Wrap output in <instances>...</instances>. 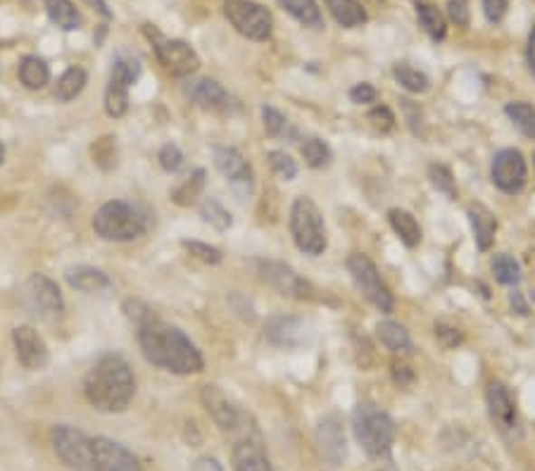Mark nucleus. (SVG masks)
Returning <instances> with one entry per match:
<instances>
[{
	"label": "nucleus",
	"mask_w": 535,
	"mask_h": 471,
	"mask_svg": "<svg viewBox=\"0 0 535 471\" xmlns=\"http://www.w3.org/2000/svg\"><path fill=\"white\" fill-rule=\"evenodd\" d=\"M136 329H139L140 352L153 367L177 376H191L203 371V355L181 329L159 322L155 314Z\"/></svg>",
	"instance_id": "f257e3e1"
},
{
	"label": "nucleus",
	"mask_w": 535,
	"mask_h": 471,
	"mask_svg": "<svg viewBox=\"0 0 535 471\" xmlns=\"http://www.w3.org/2000/svg\"><path fill=\"white\" fill-rule=\"evenodd\" d=\"M83 395L98 412H124L136 395V376L127 360L117 352L102 355L83 379Z\"/></svg>",
	"instance_id": "f03ea898"
},
{
	"label": "nucleus",
	"mask_w": 535,
	"mask_h": 471,
	"mask_svg": "<svg viewBox=\"0 0 535 471\" xmlns=\"http://www.w3.org/2000/svg\"><path fill=\"white\" fill-rule=\"evenodd\" d=\"M352 431H355L357 443L374 462H378V465L393 462L390 450L396 443V424H393L388 412H383L381 408L371 405V402L357 405L355 412H352Z\"/></svg>",
	"instance_id": "7ed1b4c3"
},
{
	"label": "nucleus",
	"mask_w": 535,
	"mask_h": 471,
	"mask_svg": "<svg viewBox=\"0 0 535 471\" xmlns=\"http://www.w3.org/2000/svg\"><path fill=\"white\" fill-rule=\"evenodd\" d=\"M146 215L134 205L124 203V200H110L93 215V231H96V236H100L102 241H134V238L146 234Z\"/></svg>",
	"instance_id": "20e7f679"
},
{
	"label": "nucleus",
	"mask_w": 535,
	"mask_h": 471,
	"mask_svg": "<svg viewBox=\"0 0 535 471\" xmlns=\"http://www.w3.org/2000/svg\"><path fill=\"white\" fill-rule=\"evenodd\" d=\"M291 236L305 255L319 257L326 250L324 216L310 197H295L291 207Z\"/></svg>",
	"instance_id": "39448f33"
},
{
	"label": "nucleus",
	"mask_w": 535,
	"mask_h": 471,
	"mask_svg": "<svg viewBox=\"0 0 535 471\" xmlns=\"http://www.w3.org/2000/svg\"><path fill=\"white\" fill-rule=\"evenodd\" d=\"M22 305L45 324H55L64 314V298L58 284L45 274H32L22 286Z\"/></svg>",
	"instance_id": "423d86ee"
},
{
	"label": "nucleus",
	"mask_w": 535,
	"mask_h": 471,
	"mask_svg": "<svg viewBox=\"0 0 535 471\" xmlns=\"http://www.w3.org/2000/svg\"><path fill=\"white\" fill-rule=\"evenodd\" d=\"M53 450L62 459L64 466L72 471H96V450H93V438L83 431L67 424L53 428L51 433Z\"/></svg>",
	"instance_id": "0eeeda50"
},
{
	"label": "nucleus",
	"mask_w": 535,
	"mask_h": 471,
	"mask_svg": "<svg viewBox=\"0 0 535 471\" xmlns=\"http://www.w3.org/2000/svg\"><path fill=\"white\" fill-rule=\"evenodd\" d=\"M143 34L153 43V51L158 55L159 64L167 72H172L174 77H188L193 72H198L200 58L198 53L193 51L191 43H186L181 39H167L165 34L150 24L143 26Z\"/></svg>",
	"instance_id": "6e6552de"
},
{
	"label": "nucleus",
	"mask_w": 535,
	"mask_h": 471,
	"mask_svg": "<svg viewBox=\"0 0 535 471\" xmlns=\"http://www.w3.org/2000/svg\"><path fill=\"white\" fill-rule=\"evenodd\" d=\"M224 14L231 26L250 41H267L274 29L272 13L255 0H226Z\"/></svg>",
	"instance_id": "1a4fd4ad"
},
{
	"label": "nucleus",
	"mask_w": 535,
	"mask_h": 471,
	"mask_svg": "<svg viewBox=\"0 0 535 471\" xmlns=\"http://www.w3.org/2000/svg\"><path fill=\"white\" fill-rule=\"evenodd\" d=\"M348 272H350L352 281H355L357 291L369 300L371 305L386 314L393 312L396 300H393V293L388 291V286L383 284L377 264L369 257L362 255V253H352L348 257Z\"/></svg>",
	"instance_id": "9d476101"
},
{
	"label": "nucleus",
	"mask_w": 535,
	"mask_h": 471,
	"mask_svg": "<svg viewBox=\"0 0 535 471\" xmlns=\"http://www.w3.org/2000/svg\"><path fill=\"white\" fill-rule=\"evenodd\" d=\"M485 405H488V414L495 428L502 433L504 438H519L521 436V427H519V409L511 398L510 389L502 381H491L488 390H485Z\"/></svg>",
	"instance_id": "9b49d317"
},
{
	"label": "nucleus",
	"mask_w": 535,
	"mask_h": 471,
	"mask_svg": "<svg viewBox=\"0 0 535 471\" xmlns=\"http://www.w3.org/2000/svg\"><path fill=\"white\" fill-rule=\"evenodd\" d=\"M491 178L492 184L500 188L502 193H519L526 186V178H529V167H526V159L523 155L516 150V148H504L500 153H495L491 167Z\"/></svg>",
	"instance_id": "f8f14e48"
},
{
	"label": "nucleus",
	"mask_w": 535,
	"mask_h": 471,
	"mask_svg": "<svg viewBox=\"0 0 535 471\" xmlns=\"http://www.w3.org/2000/svg\"><path fill=\"white\" fill-rule=\"evenodd\" d=\"M212 155H215V167L226 177V181L236 191V196L245 200L253 193V184H255L253 167L248 165V159L243 158L236 148L229 146H217Z\"/></svg>",
	"instance_id": "ddd939ff"
},
{
	"label": "nucleus",
	"mask_w": 535,
	"mask_h": 471,
	"mask_svg": "<svg viewBox=\"0 0 535 471\" xmlns=\"http://www.w3.org/2000/svg\"><path fill=\"white\" fill-rule=\"evenodd\" d=\"M317 447L326 465L336 469L348 457V440H345L343 421L338 414H326L317 427Z\"/></svg>",
	"instance_id": "4468645a"
},
{
	"label": "nucleus",
	"mask_w": 535,
	"mask_h": 471,
	"mask_svg": "<svg viewBox=\"0 0 535 471\" xmlns=\"http://www.w3.org/2000/svg\"><path fill=\"white\" fill-rule=\"evenodd\" d=\"M260 274L262 279L267 281L269 286L274 288V291H279L281 295H286V298H312V286H310V281L302 279L295 269H291L288 264H283V262H262Z\"/></svg>",
	"instance_id": "2eb2a0df"
},
{
	"label": "nucleus",
	"mask_w": 535,
	"mask_h": 471,
	"mask_svg": "<svg viewBox=\"0 0 535 471\" xmlns=\"http://www.w3.org/2000/svg\"><path fill=\"white\" fill-rule=\"evenodd\" d=\"M264 336L281 348H302L312 341V329L305 319L276 314L264 326Z\"/></svg>",
	"instance_id": "dca6fc26"
},
{
	"label": "nucleus",
	"mask_w": 535,
	"mask_h": 471,
	"mask_svg": "<svg viewBox=\"0 0 535 471\" xmlns=\"http://www.w3.org/2000/svg\"><path fill=\"white\" fill-rule=\"evenodd\" d=\"M13 343H14V352H17V360L24 370L39 371L43 370L51 355H48V345L41 338V333L33 329V326H17L13 332Z\"/></svg>",
	"instance_id": "f3484780"
},
{
	"label": "nucleus",
	"mask_w": 535,
	"mask_h": 471,
	"mask_svg": "<svg viewBox=\"0 0 535 471\" xmlns=\"http://www.w3.org/2000/svg\"><path fill=\"white\" fill-rule=\"evenodd\" d=\"M93 450H96V471H143L140 459L117 440L98 436L93 438Z\"/></svg>",
	"instance_id": "a211bd4d"
},
{
	"label": "nucleus",
	"mask_w": 535,
	"mask_h": 471,
	"mask_svg": "<svg viewBox=\"0 0 535 471\" xmlns=\"http://www.w3.org/2000/svg\"><path fill=\"white\" fill-rule=\"evenodd\" d=\"M200 400H203L207 414H210L212 419H215V424H217L222 431L231 433L236 431V428H241V412H238V408H234V402H231L217 386H205V389L200 390Z\"/></svg>",
	"instance_id": "6ab92c4d"
},
{
	"label": "nucleus",
	"mask_w": 535,
	"mask_h": 471,
	"mask_svg": "<svg viewBox=\"0 0 535 471\" xmlns=\"http://www.w3.org/2000/svg\"><path fill=\"white\" fill-rule=\"evenodd\" d=\"M188 98H191L200 110L205 112H226L231 108L229 91L224 89L222 83L215 79H198L191 82V86L186 89Z\"/></svg>",
	"instance_id": "aec40b11"
},
{
	"label": "nucleus",
	"mask_w": 535,
	"mask_h": 471,
	"mask_svg": "<svg viewBox=\"0 0 535 471\" xmlns=\"http://www.w3.org/2000/svg\"><path fill=\"white\" fill-rule=\"evenodd\" d=\"M231 465L234 471H274L269 462L267 452L257 438H241L231 452Z\"/></svg>",
	"instance_id": "412c9836"
},
{
	"label": "nucleus",
	"mask_w": 535,
	"mask_h": 471,
	"mask_svg": "<svg viewBox=\"0 0 535 471\" xmlns=\"http://www.w3.org/2000/svg\"><path fill=\"white\" fill-rule=\"evenodd\" d=\"M64 279L74 291H81V293H100L110 288V276L102 269L89 267V264L70 267L64 272Z\"/></svg>",
	"instance_id": "4be33fe9"
},
{
	"label": "nucleus",
	"mask_w": 535,
	"mask_h": 471,
	"mask_svg": "<svg viewBox=\"0 0 535 471\" xmlns=\"http://www.w3.org/2000/svg\"><path fill=\"white\" fill-rule=\"evenodd\" d=\"M469 222H472L473 229V241H476L478 250H491V245L495 243V231H497V219L485 205H472L469 210Z\"/></svg>",
	"instance_id": "5701e85b"
},
{
	"label": "nucleus",
	"mask_w": 535,
	"mask_h": 471,
	"mask_svg": "<svg viewBox=\"0 0 535 471\" xmlns=\"http://www.w3.org/2000/svg\"><path fill=\"white\" fill-rule=\"evenodd\" d=\"M324 3L333 20L345 29H355V26L367 24V20H369V14H367L359 0H324Z\"/></svg>",
	"instance_id": "b1692460"
},
{
	"label": "nucleus",
	"mask_w": 535,
	"mask_h": 471,
	"mask_svg": "<svg viewBox=\"0 0 535 471\" xmlns=\"http://www.w3.org/2000/svg\"><path fill=\"white\" fill-rule=\"evenodd\" d=\"M43 7L53 24L60 26L62 32H77V29H81L83 17L72 0H43Z\"/></svg>",
	"instance_id": "393cba45"
},
{
	"label": "nucleus",
	"mask_w": 535,
	"mask_h": 471,
	"mask_svg": "<svg viewBox=\"0 0 535 471\" xmlns=\"http://www.w3.org/2000/svg\"><path fill=\"white\" fill-rule=\"evenodd\" d=\"M416 7V20L424 26V32L431 36V39L438 43L447 36V24H445V14L440 13V7L435 3H428V0H415Z\"/></svg>",
	"instance_id": "a878e982"
},
{
	"label": "nucleus",
	"mask_w": 535,
	"mask_h": 471,
	"mask_svg": "<svg viewBox=\"0 0 535 471\" xmlns=\"http://www.w3.org/2000/svg\"><path fill=\"white\" fill-rule=\"evenodd\" d=\"M388 222L393 226L397 236H400V241L407 245V248H416L421 243V226L416 222V216L412 212L402 210V207H393L388 212Z\"/></svg>",
	"instance_id": "bb28decb"
},
{
	"label": "nucleus",
	"mask_w": 535,
	"mask_h": 471,
	"mask_svg": "<svg viewBox=\"0 0 535 471\" xmlns=\"http://www.w3.org/2000/svg\"><path fill=\"white\" fill-rule=\"evenodd\" d=\"M279 5L307 29H321L324 26V17H321L317 0H279Z\"/></svg>",
	"instance_id": "cd10ccee"
},
{
	"label": "nucleus",
	"mask_w": 535,
	"mask_h": 471,
	"mask_svg": "<svg viewBox=\"0 0 535 471\" xmlns=\"http://www.w3.org/2000/svg\"><path fill=\"white\" fill-rule=\"evenodd\" d=\"M20 82L29 91L45 89L48 82H51V67L39 55H26L20 62Z\"/></svg>",
	"instance_id": "c85d7f7f"
},
{
	"label": "nucleus",
	"mask_w": 535,
	"mask_h": 471,
	"mask_svg": "<svg viewBox=\"0 0 535 471\" xmlns=\"http://www.w3.org/2000/svg\"><path fill=\"white\" fill-rule=\"evenodd\" d=\"M377 336L390 352H412V338L409 332L402 324L393 322V319H386V322H378Z\"/></svg>",
	"instance_id": "c756f323"
},
{
	"label": "nucleus",
	"mask_w": 535,
	"mask_h": 471,
	"mask_svg": "<svg viewBox=\"0 0 535 471\" xmlns=\"http://www.w3.org/2000/svg\"><path fill=\"white\" fill-rule=\"evenodd\" d=\"M86 82H89V74L83 67H70L64 72L62 77L58 79V86H55V98L60 102H70L86 89Z\"/></svg>",
	"instance_id": "7c9ffc66"
},
{
	"label": "nucleus",
	"mask_w": 535,
	"mask_h": 471,
	"mask_svg": "<svg viewBox=\"0 0 535 471\" xmlns=\"http://www.w3.org/2000/svg\"><path fill=\"white\" fill-rule=\"evenodd\" d=\"M129 89H131L129 83L119 82V79H115V77H110L108 89H105V112H108L110 117L119 120V117L127 115Z\"/></svg>",
	"instance_id": "2f4dec72"
},
{
	"label": "nucleus",
	"mask_w": 535,
	"mask_h": 471,
	"mask_svg": "<svg viewBox=\"0 0 535 471\" xmlns=\"http://www.w3.org/2000/svg\"><path fill=\"white\" fill-rule=\"evenodd\" d=\"M507 117L511 120L519 131L523 136H529V139H535V108L530 102L516 101V102H507V108H504Z\"/></svg>",
	"instance_id": "473e14b6"
},
{
	"label": "nucleus",
	"mask_w": 535,
	"mask_h": 471,
	"mask_svg": "<svg viewBox=\"0 0 535 471\" xmlns=\"http://www.w3.org/2000/svg\"><path fill=\"white\" fill-rule=\"evenodd\" d=\"M393 77H396V82L400 83L402 89H407L409 93H426V91L431 89V79L421 70H415L412 64H396Z\"/></svg>",
	"instance_id": "72a5a7b5"
},
{
	"label": "nucleus",
	"mask_w": 535,
	"mask_h": 471,
	"mask_svg": "<svg viewBox=\"0 0 535 471\" xmlns=\"http://www.w3.org/2000/svg\"><path fill=\"white\" fill-rule=\"evenodd\" d=\"M203 188H205V169H196L191 177L186 178L184 184H178L177 188H174L172 200L177 205H181V207H186V205H193L200 197Z\"/></svg>",
	"instance_id": "f704fd0d"
},
{
	"label": "nucleus",
	"mask_w": 535,
	"mask_h": 471,
	"mask_svg": "<svg viewBox=\"0 0 535 471\" xmlns=\"http://www.w3.org/2000/svg\"><path fill=\"white\" fill-rule=\"evenodd\" d=\"M300 153H302L305 162L312 167V169H321V167L329 165L333 158L329 143L321 139H307L305 143L300 146Z\"/></svg>",
	"instance_id": "c9c22d12"
},
{
	"label": "nucleus",
	"mask_w": 535,
	"mask_h": 471,
	"mask_svg": "<svg viewBox=\"0 0 535 471\" xmlns=\"http://www.w3.org/2000/svg\"><path fill=\"white\" fill-rule=\"evenodd\" d=\"M262 121H264V129L272 139H295V129L291 127V121L281 115L276 108H269L264 105L262 108Z\"/></svg>",
	"instance_id": "e433bc0d"
},
{
	"label": "nucleus",
	"mask_w": 535,
	"mask_h": 471,
	"mask_svg": "<svg viewBox=\"0 0 535 471\" xmlns=\"http://www.w3.org/2000/svg\"><path fill=\"white\" fill-rule=\"evenodd\" d=\"M492 274L502 286H516L521 281V267H519V262L514 257L502 253V255H495V260H492Z\"/></svg>",
	"instance_id": "4c0bfd02"
},
{
	"label": "nucleus",
	"mask_w": 535,
	"mask_h": 471,
	"mask_svg": "<svg viewBox=\"0 0 535 471\" xmlns=\"http://www.w3.org/2000/svg\"><path fill=\"white\" fill-rule=\"evenodd\" d=\"M91 158L100 169L110 172L112 167H117V139L115 136H102L91 146Z\"/></svg>",
	"instance_id": "58836bf2"
},
{
	"label": "nucleus",
	"mask_w": 535,
	"mask_h": 471,
	"mask_svg": "<svg viewBox=\"0 0 535 471\" xmlns=\"http://www.w3.org/2000/svg\"><path fill=\"white\" fill-rule=\"evenodd\" d=\"M200 216H203L205 222L210 224V226H215L217 231L231 229V224H234L229 210H224L222 205H219L215 197H207V200L200 205Z\"/></svg>",
	"instance_id": "ea45409f"
},
{
	"label": "nucleus",
	"mask_w": 535,
	"mask_h": 471,
	"mask_svg": "<svg viewBox=\"0 0 535 471\" xmlns=\"http://www.w3.org/2000/svg\"><path fill=\"white\" fill-rule=\"evenodd\" d=\"M267 159L272 172L279 178H283V181H293V178L298 177V162H295L286 150H269Z\"/></svg>",
	"instance_id": "a19ab883"
},
{
	"label": "nucleus",
	"mask_w": 535,
	"mask_h": 471,
	"mask_svg": "<svg viewBox=\"0 0 535 471\" xmlns=\"http://www.w3.org/2000/svg\"><path fill=\"white\" fill-rule=\"evenodd\" d=\"M428 177H431V184L438 188L447 200H454L457 197V186H454L453 172L447 169L445 165H431L428 167Z\"/></svg>",
	"instance_id": "79ce46f5"
},
{
	"label": "nucleus",
	"mask_w": 535,
	"mask_h": 471,
	"mask_svg": "<svg viewBox=\"0 0 535 471\" xmlns=\"http://www.w3.org/2000/svg\"><path fill=\"white\" fill-rule=\"evenodd\" d=\"M193 257L207 262V264H219L222 262V250L210 245V243H200V241H184L181 243Z\"/></svg>",
	"instance_id": "37998d69"
},
{
	"label": "nucleus",
	"mask_w": 535,
	"mask_h": 471,
	"mask_svg": "<svg viewBox=\"0 0 535 471\" xmlns=\"http://www.w3.org/2000/svg\"><path fill=\"white\" fill-rule=\"evenodd\" d=\"M158 159H159V167H162L165 172L174 174L181 169V165H184V153H181V148L174 146V143H167V146L159 148Z\"/></svg>",
	"instance_id": "c03bdc74"
},
{
	"label": "nucleus",
	"mask_w": 535,
	"mask_h": 471,
	"mask_svg": "<svg viewBox=\"0 0 535 471\" xmlns=\"http://www.w3.org/2000/svg\"><path fill=\"white\" fill-rule=\"evenodd\" d=\"M369 121L371 127L381 131V134H388L396 129V115H393V110L388 105H377L374 110H369Z\"/></svg>",
	"instance_id": "a18cd8bd"
},
{
	"label": "nucleus",
	"mask_w": 535,
	"mask_h": 471,
	"mask_svg": "<svg viewBox=\"0 0 535 471\" xmlns=\"http://www.w3.org/2000/svg\"><path fill=\"white\" fill-rule=\"evenodd\" d=\"M447 17L457 26H469L472 22V10L469 0H447Z\"/></svg>",
	"instance_id": "49530a36"
},
{
	"label": "nucleus",
	"mask_w": 535,
	"mask_h": 471,
	"mask_svg": "<svg viewBox=\"0 0 535 471\" xmlns=\"http://www.w3.org/2000/svg\"><path fill=\"white\" fill-rule=\"evenodd\" d=\"M481 3H483L485 20L491 24L502 22L504 14H507V7H510V0H481Z\"/></svg>",
	"instance_id": "de8ad7c7"
},
{
	"label": "nucleus",
	"mask_w": 535,
	"mask_h": 471,
	"mask_svg": "<svg viewBox=\"0 0 535 471\" xmlns=\"http://www.w3.org/2000/svg\"><path fill=\"white\" fill-rule=\"evenodd\" d=\"M378 91L371 86V83H357L350 89V101L357 102V105H369V102H377Z\"/></svg>",
	"instance_id": "09e8293b"
},
{
	"label": "nucleus",
	"mask_w": 535,
	"mask_h": 471,
	"mask_svg": "<svg viewBox=\"0 0 535 471\" xmlns=\"http://www.w3.org/2000/svg\"><path fill=\"white\" fill-rule=\"evenodd\" d=\"M435 338H438L440 343L445 345V348H454V345L462 343V333H459L457 329H453V326H445V324L435 326Z\"/></svg>",
	"instance_id": "8fccbe9b"
},
{
	"label": "nucleus",
	"mask_w": 535,
	"mask_h": 471,
	"mask_svg": "<svg viewBox=\"0 0 535 471\" xmlns=\"http://www.w3.org/2000/svg\"><path fill=\"white\" fill-rule=\"evenodd\" d=\"M83 3H86L93 13L100 14L102 20H112V10H110L108 0H83Z\"/></svg>",
	"instance_id": "3c124183"
},
{
	"label": "nucleus",
	"mask_w": 535,
	"mask_h": 471,
	"mask_svg": "<svg viewBox=\"0 0 535 471\" xmlns=\"http://www.w3.org/2000/svg\"><path fill=\"white\" fill-rule=\"evenodd\" d=\"M191 471H224V466L215 457H200L196 459Z\"/></svg>",
	"instance_id": "603ef678"
},
{
	"label": "nucleus",
	"mask_w": 535,
	"mask_h": 471,
	"mask_svg": "<svg viewBox=\"0 0 535 471\" xmlns=\"http://www.w3.org/2000/svg\"><path fill=\"white\" fill-rule=\"evenodd\" d=\"M526 60H529V70L535 77V26L529 34V48H526Z\"/></svg>",
	"instance_id": "864d4df0"
},
{
	"label": "nucleus",
	"mask_w": 535,
	"mask_h": 471,
	"mask_svg": "<svg viewBox=\"0 0 535 471\" xmlns=\"http://www.w3.org/2000/svg\"><path fill=\"white\" fill-rule=\"evenodd\" d=\"M510 303L511 307H514L516 314H529V305H526V300H523L521 293H511Z\"/></svg>",
	"instance_id": "5fc2aeb1"
},
{
	"label": "nucleus",
	"mask_w": 535,
	"mask_h": 471,
	"mask_svg": "<svg viewBox=\"0 0 535 471\" xmlns=\"http://www.w3.org/2000/svg\"><path fill=\"white\" fill-rule=\"evenodd\" d=\"M5 162V146H3V140H0V165Z\"/></svg>",
	"instance_id": "6e6d98bb"
},
{
	"label": "nucleus",
	"mask_w": 535,
	"mask_h": 471,
	"mask_svg": "<svg viewBox=\"0 0 535 471\" xmlns=\"http://www.w3.org/2000/svg\"><path fill=\"white\" fill-rule=\"evenodd\" d=\"M533 165H535V153H533Z\"/></svg>",
	"instance_id": "4d7b16f0"
}]
</instances>
